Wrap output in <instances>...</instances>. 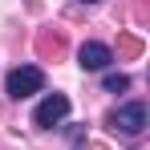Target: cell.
<instances>
[{"instance_id": "obj_7", "label": "cell", "mask_w": 150, "mask_h": 150, "mask_svg": "<svg viewBox=\"0 0 150 150\" xmlns=\"http://www.w3.org/2000/svg\"><path fill=\"white\" fill-rule=\"evenodd\" d=\"M93 150H105V146H93Z\"/></svg>"}, {"instance_id": "obj_3", "label": "cell", "mask_w": 150, "mask_h": 150, "mask_svg": "<svg viewBox=\"0 0 150 150\" xmlns=\"http://www.w3.org/2000/svg\"><path fill=\"white\" fill-rule=\"evenodd\" d=\"M110 126L122 130V134H130V138L142 134V130H146V105H142V101H126L122 110L110 114Z\"/></svg>"}, {"instance_id": "obj_4", "label": "cell", "mask_w": 150, "mask_h": 150, "mask_svg": "<svg viewBox=\"0 0 150 150\" xmlns=\"http://www.w3.org/2000/svg\"><path fill=\"white\" fill-rule=\"evenodd\" d=\"M110 61H114V53H110V45H101V41H85V45L77 49V65H81V69H89V73L105 69Z\"/></svg>"}, {"instance_id": "obj_6", "label": "cell", "mask_w": 150, "mask_h": 150, "mask_svg": "<svg viewBox=\"0 0 150 150\" xmlns=\"http://www.w3.org/2000/svg\"><path fill=\"white\" fill-rule=\"evenodd\" d=\"M81 4H98V0H81Z\"/></svg>"}, {"instance_id": "obj_2", "label": "cell", "mask_w": 150, "mask_h": 150, "mask_svg": "<svg viewBox=\"0 0 150 150\" xmlns=\"http://www.w3.org/2000/svg\"><path fill=\"white\" fill-rule=\"evenodd\" d=\"M69 110H73V105H69V98H65V93H49V98L33 110V126L53 130V126H61L65 118H69Z\"/></svg>"}, {"instance_id": "obj_1", "label": "cell", "mask_w": 150, "mask_h": 150, "mask_svg": "<svg viewBox=\"0 0 150 150\" xmlns=\"http://www.w3.org/2000/svg\"><path fill=\"white\" fill-rule=\"evenodd\" d=\"M45 89V69L41 65H16L12 73H8V98H33V93H41Z\"/></svg>"}, {"instance_id": "obj_5", "label": "cell", "mask_w": 150, "mask_h": 150, "mask_svg": "<svg viewBox=\"0 0 150 150\" xmlns=\"http://www.w3.org/2000/svg\"><path fill=\"white\" fill-rule=\"evenodd\" d=\"M105 89L110 93H122V89H130V77L126 73H105Z\"/></svg>"}]
</instances>
